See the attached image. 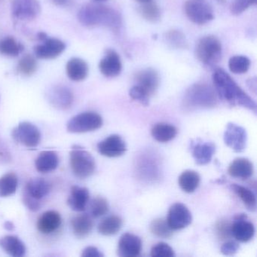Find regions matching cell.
Wrapping results in <instances>:
<instances>
[{
	"mask_svg": "<svg viewBox=\"0 0 257 257\" xmlns=\"http://www.w3.org/2000/svg\"><path fill=\"white\" fill-rule=\"evenodd\" d=\"M151 255L153 257H174L175 253L174 249L168 243L160 242L153 246Z\"/></svg>",
	"mask_w": 257,
	"mask_h": 257,
	"instance_id": "ab89813d",
	"label": "cell"
},
{
	"mask_svg": "<svg viewBox=\"0 0 257 257\" xmlns=\"http://www.w3.org/2000/svg\"><path fill=\"white\" fill-rule=\"evenodd\" d=\"M24 50L25 46L13 37H7L0 40V55L4 56L14 58L19 56Z\"/></svg>",
	"mask_w": 257,
	"mask_h": 257,
	"instance_id": "f546056e",
	"label": "cell"
},
{
	"mask_svg": "<svg viewBox=\"0 0 257 257\" xmlns=\"http://www.w3.org/2000/svg\"><path fill=\"white\" fill-rule=\"evenodd\" d=\"M4 228L8 231H13L15 229V225L11 221H6L4 223Z\"/></svg>",
	"mask_w": 257,
	"mask_h": 257,
	"instance_id": "c3c4849f",
	"label": "cell"
},
{
	"mask_svg": "<svg viewBox=\"0 0 257 257\" xmlns=\"http://www.w3.org/2000/svg\"><path fill=\"white\" fill-rule=\"evenodd\" d=\"M250 66L249 58L242 55L233 56L228 61V68L234 74H243L246 73Z\"/></svg>",
	"mask_w": 257,
	"mask_h": 257,
	"instance_id": "e575fe53",
	"label": "cell"
},
{
	"mask_svg": "<svg viewBox=\"0 0 257 257\" xmlns=\"http://www.w3.org/2000/svg\"><path fill=\"white\" fill-rule=\"evenodd\" d=\"M38 68L37 59L32 55H25L19 61L17 66L18 73L25 76H31L36 73Z\"/></svg>",
	"mask_w": 257,
	"mask_h": 257,
	"instance_id": "836d02e7",
	"label": "cell"
},
{
	"mask_svg": "<svg viewBox=\"0 0 257 257\" xmlns=\"http://www.w3.org/2000/svg\"><path fill=\"white\" fill-rule=\"evenodd\" d=\"M19 178L15 173L10 172L0 177V197L7 198L17 191Z\"/></svg>",
	"mask_w": 257,
	"mask_h": 257,
	"instance_id": "1f68e13d",
	"label": "cell"
},
{
	"mask_svg": "<svg viewBox=\"0 0 257 257\" xmlns=\"http://www.w3.org/2000/svg\"><path fill=\"white\" fill-rule=\"evenodd\" d=\"M95 1H103V0H95Z\"/></svg>",
	"mask_w": 257,
	"mask_h": 257,
	"instance_id": "816d5d0a",
	"label": "cell"
},
{
	"mask_svg": "<svg viewBox=\"0 0 257 257\" xmlns=\"http://www.w3.org/2000/svg\"><path fill=\"white\" fill-rule=\"evenodd\" d=\"M129 96L135 101L139 102L143 106H148L150 105V96L138 85H135L131 88Z\"/></svg>",
	"mask_w": 257,
	"mask_h": 257,
	"instance_id": "b9f144b4",
	"label": "cell"
},
{
	"mask_svg": "<svg viewBox=\"0 0 257 257\" xmlns=\"http://www.w3.org/2000/svg\"><path fill=\"white\" fill-rule=\"evenodd\" d=\"M217 103L216 91L206 83H196L189 87L185 94L183 105L187 109H209Z\"/></svg>",
	"mask_w": 257,
	"mask_h": 257,
	"instance_id": "3957f363",
	"label": "cell"
},
{
	"mask_svg": "<svg viewBox=\"0 0 257 257\" xmlns=\"http://www.w3.org/2000/svg\"><path fill=\"white\" fill-rule=\"evenodd\" d=\"M216 151V146L211 142H196L192 146V156L195 163L205 165L210 163Z\"/></svg>",
	"mask_w": 257,
	"mask_h": 257,
	"instance_id": "44dd1931",
	"label": "cell"
},
{
	"mask_svg": "<svg viewBox=\"0 0 257 257\" xmlns=\"http://www.w3.org/2000/svg\"><path fill=\"white\" fill-rule=\"evenodd\" d=\"M123 221L120 216H110L103 219L99 223L98 231L105 236L114 235L117 234L122 226Z\"/></svg>",
	"mask_w": 257,
	"mask_h": 257,
	"instance_id": "4dcf8cb0",
	"label": "cell"
},
{
	"mask_svg": "<svg viewBox=\"0 0 257 257\" xmlns=\"http://www.w3.org/2000/svg\"><path fill=\"white\" fill-rule=\"evenodd\" d=\"M136 85L142 88L150 97L156 92L159 85V76L152 68L141 70L135 76Z\"/></svg>",
	"mask_w": 257,
	"mask_h": 257,
	"instance_id": "ac0fdd59",
	"label": "cell"
},
{
	"mask_svg": "<svg viewBox=\"0 0 257 257\" xmlns=\"http://www.w3.org/2000/svg\"><path fill=\"white\" fill-rule=\"evenodd\" d=\"M177 135V127L166 123L156 124L152 129V135L158 142H169L174 139Z\"/></svg>",
	"mask_w": 257,
	"mask_h": 257,
	"instance_id": "f1b7e54d",
	"label": "cell"
},
{
	"mask_svg": "<svg viewBox=\"0 0 257 257\" xmlns=\"http://www.w3.org/2000/svg\"><path fill=\"white\" fill-rule=\"evenodd\" d=\"M167 43L175 49H186L187 46L186 37L180 31H168L165 35Z\"/></svg>",
	"mask_w": 257,
	"mask_h": 257,
	"instance_id": "f35d334b",
	"label": "cell"
},
{
	"mask_svg": "<svg viewBox=\"0 0 257 257\" xmlns=\"http://www.w3.org/2000/svg\"><path fill=\"white\" fill-rule=\"evenodd\" d=\"M12 13L19 20H34L41 13L39 0H13Z\"/></svg>",
	"mask_w": 257,
	"mask_h": 257,
	"instance_id": "9c48e42d",
	"label": "cell"
},
{
	"mask_svg": "<svg viewBox=\"0 0 257 257\" xmlns=\"http://www.w3.org/2000/svg\"><path fill=\"white\" fill-rule=\"evenodd\" d=\"M0 247L7 254L14 257H22L26 253V246L17 236L7 235L0 238Z\"/></svg>",
	"mask_w": 257,
	"mask_h": 257,
	"instance_id": "484cf974",
	"label": "cell"
},
{
	"mask_svg": "<svg viewBox=\"0 0 257 257\" xmlns=\"http://www.w3.org/2000/svg\"><path fill=\"white\" fill-rule=\"evenodd\" d=\"M94 226L92 218L88 214L75 216L71 220V228L73 234L78 238H85L89 235Z\"/></svg>",
	"mask_w": 257,
	"mask_h": 257,
	"instance_id": "4316f807",
	"label": "cell"
},
{
	"mask_svg": "<svg viewBox=\"0 0 257 257\" xmlns=\"http://www.w3.org/2000/svg\"><path fill=\"white\" fill-rule=\"evenodd\" d=\"M239 244L237 242L233 240H228L222 244L221 247V252L225 255H233L238 251Z\"/></svg>",
	"mask_w": 257,
	"mask_h": 257,
	"instance_id": "ee69618b",
	"label": "cell"
},
{
	"mask_svg": "<svg viewBox=\"0 0 257 257\" xmlns=\"http://www.w3.org/2000/svg\"><path fill=\"white\" fill-rule=\"evenodd\" d=\"M257 0H233L230 10L233 16H239L249 7L256 4Z\"/></svg>",
	"mask_w": 257,
	"mask_h": 257,
	"instance_id": "60d3db41",
	"label": "cell"
},
{
	"mask_svg": "<svg viewBox=\"0 0 257 257\" xmlns=\"http://www.w3.org/2000/svg\"><path fill=\"white\" fill-rule=\"evenodd\" d=\"M70 168L78 178L91 177L95 171L96 164L91 153L79 146H74L70 153Z\"/></svg>",
	"mask_w": 257,
	"mask_h": 257,
	"instance_id": "5b68a950",
	"label": "cell"
},
{
	"mask_svg": "<svg viewBox=\"0 0 257 257\" xmlns=\"http://www.w3.org/2000/svg\"><path fill=\"white\" fill-rule=\"evenodd\" d=\"M247 135L241 126L228 123L224 133V142L227 147L235 152L242 153L246 148Z\"/></svg>",
	"mask_w": 257,
	"mask_h": 257,
	"instance_id": "8fae6325",
	"label": "cell"
},
{
	"mask_svg": "<svg viewBox=\"0 0 257 257\" xmlns=\"http://www.w3.org/2000/svg\"><path fill=\"white\" fill-rule=\"evenodd\" d=\"M88 64L79 58H72L66 66L67 76L74 82L85 80L88 76Z\"/></svg>",
	"mask_w": 257,
	"mask_h": 257,
	"instance_id": "d4e9b609",
	"label": "cell"
},
{
	"mask_svg": "<svg viewBox=\"0 0 257 257\" xmlns=\"http://www.w3.org/2000/svg\"><path fill=\"white\" fill-rule=\"evenodd\" d=\"M231 223L227 220H220L216 223V231L220 240H226L232 237L231 235Z\"/></svg>",
	"mask_w": 257,
	"mask_h": 257,
	"instance_id": "7bdbcfd3",
	"label": "cell"
},
{
	"mask_svg": "<svg viewBox=\"0 0 257 257\" xmlns=\"http://www.w3.org/2000/svg\"><path fill=\"white\" fill-rule=\"evenodd\" d=\"M185 14L195 25H203L214 19L213 10L207 0H187Z\"/></svg>",
	"mask_w": 257,
	"mask_h": 257,
	"instance_id": "52a82bcc",
	"label": "cell"
},
{
	"mask_svg": "<svg viewBox=\"0 0 257 257\" xmlns=\"http://www.w3.org/2000/svg\"><path fill=\"white\" fill-rule=\"evenodd\" d=\"M48 99L54 107L65 110L71 107L74 96L71 90L64 85H55L49 90Z\"/></svg>",
	"mask_w": 257,
	"mask_h": 257,
	"instance_id": "9a60e30c",
	"label": "cell"
},
{
	"mask_svg": "<svg viewBox=\"0 0 257 257\" xmlns=\"http://www.w3.org/2000/svg\"><path fill=\"white\" fill-rule=\"evenodd\" d=\"M59 164V158L56 152L48 150L40 153L35 161L36 169L39 172L47 174L55 171Z\"/></svg>",
	"mask_w": 257,
	"mask_h": 257,
	"instance_id": "cb8c5ba5",
	"label": "cell"
},
{
	"mask_svg": "<svg viewBox=\"0 0 257 257\" xmlns=\"http://www.w3.org/2000/svg\"><path fill=\"white\" fill-rule=\"evenodd\" d=\"M109 210L108 201L103 197L94 198L90 204V213L94 218H99L106 214Z\"/></svg>",
	"mask_w": 257,
	"mask_h": 257,
	"instance_id": "74e56055",
	"label": "cell"
},
{
	"mask_svg": "<svg viewBox=\"0 0 257 257\" xmlns=\"http://www.w3.org/2000/svg\"><path fill=\"white\" fill-rule=\"evenodd\" d=\"M150 231L161 238H170L173 235V230L166 219H156L150 224Z\"/></svg>",
	"mask_w": 257,
	"mask_h": 257,
	"instance_id": "d590c367",
	"label": "cell"
},
{
	"mask_svg": "<svg viewBox=\"0 0 257 257\" xmlns=\"http://www.w3.org/2000/svg\"><path fill=\"white\" fill-rule=\"evenodd\" d=\"M222 44L214 36L202 37L195 47L197 59L206 67H214L222 58Z\"/></svg>",
	"mask_w": 257,
	"mask_h": 257,
	"instance_id": "277c9868",
	"label": "cell"
},
{
	"mask_svg": "<svg viewBox=\"0 0 257 257\" xmlns=\"http://www.w3.org/2000/svg\"><path fill=\"white\" fill-rule=\"evenodd\" d=\"M142 250V240L132 233H124L120 237L117 254L121 257H136Z\"/></svg>",
	"mask_w": 257,
	"mask_h": 257,
	"instance_id": "2e32d148",
	"label": "cell"
},
{
	"mask_svg": "<svg viewBox=\"0 0 257 257\" xmlns=\"http://www.w3.org/2000/svg\"><path fill=\"white\" fill-rule=\"evenodd\" d=\"M167 222L173 231L183 229L192 223V213L182 203H175L170 207Z\"/></svg>",
	"mask_w": 257,
	"mask_h": 257,
	"instance_id": "30bf717a",
	"label": "cell"
},
{
	"mask_svg": "<svg viewBox=\"0 0 257 257\" xmlns=\"http://www.w3.org/2000/svg\"><path fill=\"white\" fill-rule=\"evenodd\" d=\"M62 217L58 211L48 210L43 213L37 220V227L43 234H51L60 228Z\"/></svg>",
	"mask_w": 257,
	"mask_h": 257,
	"instance_id": "d6986e66",
	"label": "cell"
},
{
	"mask_svg": "<svg viewBox=\"0 0 257 257\" xmlns=\"http://www.w3.org/2000/svg\"><path fill=\"white\" fill-rule=\"evenodd\" d=\"M135 1H138L141 4H146V3L152 2L153 0H135Z\"/></svg>",
	"mask_w": 257,
	"mask_h": 257,
	"instance_id": "f907efd6",
	"label": "cell"
},
{
	"mask_svg": "<svg viewBox=\"0 0 257 257\" xmlns=\"http://www.w3.org/2000/svg\"><path fill=\"white\" fill-rule=\"evenodd\" d=\"M215 91L218 97L232 106H242L256 112L255 101L242 90L234 79L222 69H217L213 74Z\"/></svg>",
	"mask_w": 257,
	"mask_h": 257,
	"instance_id": "6da1fadb",
	"label": "cell"
},
{
	"mask_svg": "<svg viewBox=\"0 0 257 257\" xmlns=\"http://www.w3.org/2000/svg\"><path fill=\"white\" fill-rule=\"evenodd\" d=\"M140 8V13L143 18L148 21V22H159L161 19V12L159 7L156 4L152 2L142 4Z\"/></svg>",
	"mask_w": 257,
	"mask_h": 257,
	"instance_id": "8d00e7d4",
	"label": "cell"
},
{
	"mask_svg": "<svg viewBox=\"0 0 257 257\" xmlns=\"http://www.w3.org/2000/svg\"><path fill=\"white\" fill-rule=\"evenodd\" d=\"M103 118L97 112H85L73 116L67 122V132L73 134L87 133L100 128Z\"/></svg>",
	"mask_w": 257,
	"mask_h": 257,
	"instance_id": "8992f818",
	"label": "cell"
},
{
	"mask_svg": "<svg viewBox=\"0 0 257 257\" xmlns=\"http://www.w3.org/2000/svg\"><path fill=\"white\" fill-rule=\"evenodd\" d=\"M42 42V44L34 47V54L37 58L43 60L55 59L65 51V43L58 39L48 37Z\"/></svg>",
	"mask_w": 257,
	"mask_h": 257,
	"instance_id": "7c38bea8",
	"label": "cell"
},
{
	"mask_svg": "<svg viewBox=\"0 0 257 257\" xmlns=\"http://www.w3.org/2000/svg\"><path fill=\"white\" fill-rule=\"evenodd\" d=\"M228 172L234 178L247 180L253 174V165L249 159L237 158L230 164Z\"/></svg>",
	"mask_w": 257,
	"mask_h": 257,
	"instance_id": "7402d4cb",
	"label": "cell"
},
{
	"mask_svg": "<svg viewBox=\"0 0 257 257\" xmlns=\"http://www.w3.org/2000/svg\"><path fill=\"white\" fill-rule=\"evenodd\" d=\"M52 2L58 7H68L73 2V0H52Z\"/></svg>",
	"mask_w": 257,
	"mask_h": 257,
	"instance_id": "7dc6e473",
	"label": "cell"
},
{
	"mask_svg": "<svg viewBox=\"0 0 257 257\" xmlns=\"http://www.w3.org/2000/svg\"><path fill=\"white\" fill-rule=\"evenodd\" d=\"M100 73L107 78H114L121 73L122 65L119 55L114 50H107L99 64Z\"/></svg>",
	"mask_w": 257,
	"mask_h": 257,
	"instance_id": "e0dca14e",
	"label": "cell"
},
{
	"mask_svg": "<svg viewBox=\"0 0 257 257\" xmlns=\"http://www.w3.org/2000/svg\"><path fill=\"white\" fill-rule=\"evenodd\" d=\"M201 178L199 174L195 171H183L178 178V183L183 192L186 193H192L198 189Z\"/></svg>",
	"mask_w": 257,
	"mask_h": 257,
	"instance_id": "83f0119b",
	"label": "cell"
},
{
	"mask_svg": "<svg viewBox=\"0 0 257 257\" xmlns=\"http://www.w3.org/2000/svg\"><path fill=\"white\" fill-rule=\"evenodd\" d=\"M23 202L25 205L31 211H37L41 207V203L40 201L31 198L28 195H24Z\"/></svg>",
	"mask_w": 257,
	"mask_h": 257,
	"instance_id": "f6af8a7d",
	"label": "cell"
},
{
	"mask_svg": "<svg viewBox=\"0 0 257 257\" xmlns=\"http://www.w3.org/2000/svg\"><path fill=\"white\" fill-rule=\"evenodd\" d=\"M78 19L85 27H106L115 31L122 25L121 15L116 10L101 4L84 6L78 13Z\"/></svg>",
	"mask_w": 257,
	"mask_h": 257,
	"instance_id": "7a4b0ae2",
	"label": "cell"
},
{
	"mask_svg": "<svg viewBox=\"0 0 257 257\" xmlns=\"http://www.w3.org/2000/svg\"><path fill=\"white\" fill-rule=\"evenodd\" d=\"M82 257H103V254L95 246H89L82 250Z\"/></svg>",
	"mask_w": 257,
	"mask_h": 257,
	"instance_id": "bcb514c9",
	"label": "cell"
},
{
	"mask_svg": "<svg viewBox=\"0 0 257 257\" xmlns=\"http://www.w3.org/2000/svg\"><path fill=\"white\" fill-rule=\"evenodd\" d=\"M50 192V184L43 178H32L28 182L25 195L40 201Z\"/></svg>",
	"mask_w": 257,
	"mask_h": 257,
	"instance_id": "603a6c76",
	"label": "cell"
},
{
	"mask_svg": "<svg viewBox=\"0 0 257 257\" xmlns=\"http://www.w3.org/2000/svg\"><path fill=\"white\" fill-rule=\"evenodd\" d=\"M47 37L48 35L45 32H40L37 34V39H38L40 41H43V40H46Z\"/></svg>",
	"mask_w": 257,
	"mask_h": 257,
	"instance_id": "681fc988",
	"label": "cell"
},
{
	"mask_svg": "<svg viewBox=\"0 0 257 257\" xmlns=\"http://www.w3.org/2000/svg\"><path fill=\"white\" fill-rule=\"evenodd\" d=\"M231 189L234 191V193L240 198L247 210H249V211H255L256 210V198L250 189L237 184L231 185Z\"/></svg>",
	"mask_w": 257,
	"mask_h": 257,
	"instance_id": "d6a6232c",
	"label": "cell"
},
{
	"mask_svg": "<svg viewBox=\"0 0 257 257\" xmlns=\"http://www.w3.org/2000/svg\"><path fill=\"white\" fill-rule=\"evenodd\" d=\"M89 191L87 188L73 186L67 200L69 207L76 212L84 211L89 201Z\"/></svg>",
	"mask_w": 257,
	"mask_h": 257,
	"instance_id": "ffe728a7",
	"label": "cell"
},
{
	"mask_svg": "<svg viewBox=\"0 0 257 257\" xmlns=\"http://www.w3.org/2000/svg\"><path fill=\"white\" fill-rule=\"evenodd\" d=\"M231 229L232 237L242 243L252 240L255 234V227L247 220L246 214L237 215L231 223Z\"/></svg>",
	"mask_w": 257,
	"mask_h": 257,
	"instance_id": "5bb4252c",
	"label": "cell"
},
{
	"mask_svg": "<svg viewBox=\"0 0 257 257\" xmlns=\"http://www.w3.org/2000/svg\"><path fill=\"white\" fill-rule=\"evenodd\" d=\"M12 137L15 141L28 147L34 148L41 142V133L40 129L28 121L21 122L12 132Z\"/></svg>",
	"mask_w": 257,
	"mask_h": 257,
	"instance_id": "ba28073f",
	"label": "cell"
},
{
	"mask_svg": "<svg viewBox=\"0 0 257 257\" xmlns=\"http://www.w3.org/2000/svg\"><path fill=\"white\" fill-rule=\"evenodd\" d=\"M97 150L102 156L117 158L123 156L127 150L125 142L119 135H112L97 144Z\"/></svg>",
	"mask_w": 257,
	"mask_h": 257,
	"instance_id": "4fadbf2b",
	"label": "cell"
}]
</instances>
